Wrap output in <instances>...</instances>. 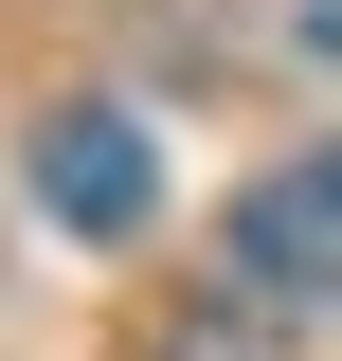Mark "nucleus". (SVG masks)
Returning a JSON list of instances; mask_svg holds the SVG:
<instances>
[{
  "mask_svg": "<svg viewBox=\"0 0 342 361\" xmlns=\"http://www.w3.org/2000/svg\"><path fill=\"white\" fill-rule=\"evenodd\" d=\"M234 289L253 307H342V145H306L234 199Z\"/></svg>",
  "mask_w": 342,
  "mask_h": 361,
  "instance_id": "obj_1",
  "label": "nucleus"
},
{
  "mask_svg": "<svg viewBox=\"0 0 342 361\" xmlns=\"http://www.w3.org/2000/svg\"><path fill=\"white\" fill-rule=\"evenodd\" d=\"M37 217L90 235V253H127V235L163 217V145H144L127 109H54L37 127Z\"/></svg>",
  "mask_w": 342,
  "mask_h": 361,
  "instance_id": "obj_2",
  "label": "nucleus"
},
{
  "mask_svg": "<svg viewBox=\"0 0 342 361\" xmlns=\"http://www.w3.org/2000/svg\"><path fill=\"white\" fill-rule=\"evenodd\" d=\"M180 361H253V343H180Z\"/></svg>",
  "mask_w": 342,
  "mask_h": 361,
  "instance_id": "obj_3",
  "label": "nucleus"
}]
</instances>
